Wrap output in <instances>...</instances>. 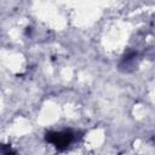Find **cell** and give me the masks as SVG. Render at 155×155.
I'll list each match as a JSON object with an SVG mask.
<instances>
[{"mask_svg": "<svg viewBox=\"0 0 155 155\" xmlns=\"http://www.w3.org/2000/svg\"><path fill=\"white\" fill-rule=\"evenodd\" d=\"M82 137L80 131L71 128H64L61 131H48L45 133V142L52 144L58 150H65L73 143L78 142Z\"/></svg>", "mask_w": 155, "mask_h": 155, "instance_id": "obj_1", "label": "cell"}, {"mask_svg": "<svg viewBox=\"0 0 155 155\" xmlns=\"http://www.w3.org/2000/svg\"><path fill=\"white\" fill-rule=\"evenodd\" d=\"M140 59H142V54L138 50L128 48L121 56V58L117 63V69H119V71H121L124 74H131L134 70H137V68L140 63Z\"/></svg>", "mask_w": 155, "mask_h": 155, "instance_id": "obj_2", "label": "cell"}]
</instances>
